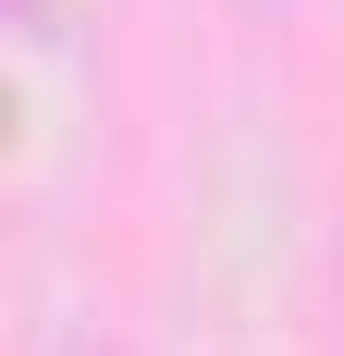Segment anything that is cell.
Listing matches in <instances>:
<instances>
[{
  "mask_svg": "<svg viewBox=\"0 0 344 356\" xmlns=\"http://www.w3.org/2000/svg\"><path fill=\"white\" fill-rule=\"evenodd\" d=\"M62 356H136V344H111V332H74V344Z\"/></svg>",
  "mask_w": 344,
  "mask_h": 356,
  "instance_id": "6da1fadb",
  "label": "cell"
},
{
  "mask_svg": "<svg viewBox=\"0 0 344 356\" xmlns=\"http://www.w3.org/2000/svg\"><path fill=\"white\" fill-rule=\"evenodd\" d=\"M13 25H25V37H37V25H49V0H13Z\"/></svg>",
  "mask_w": 344,
  "mask_h": 356,
  "instance_id": "7a4b0ae2",
  "label": "cell"
}]
</instances>
